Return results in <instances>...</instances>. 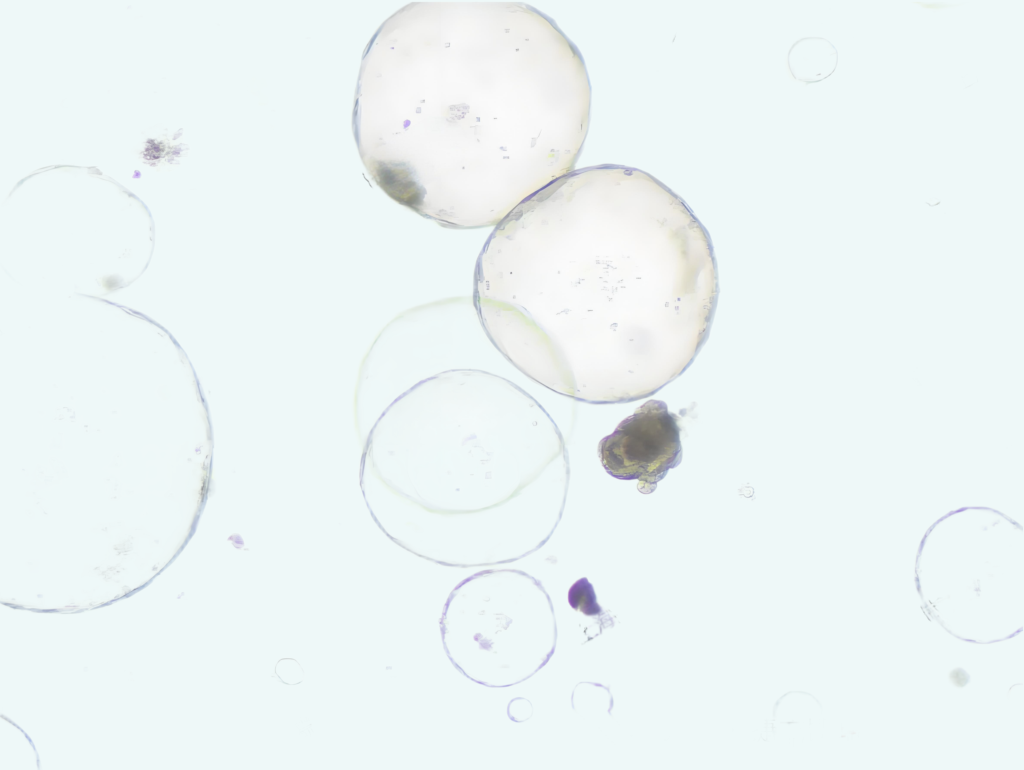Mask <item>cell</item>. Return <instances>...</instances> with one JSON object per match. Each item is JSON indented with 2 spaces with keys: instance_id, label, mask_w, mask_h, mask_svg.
I'll return each instance as SVG.
<instances>
[{
  "instance_id": "cell-1",
  "label": "cell",
  "mask_w": 1024,
  "mask_h": 770,
  "mask_svg": "<svg viewBox=\"0 0 1024 770\" xmlns=\"http://www.w3.org/2000/svg\"><path fill=\"white\" fill-rule=\"evenodd\" d=\"M553 236L536 242L581 274L528 245V254L520 251L526 260L577 278L519 266L513 293L504 295L511 299L478 306L479 311L495 308L480 315L511 313L509 319L519 321L514 328H527L521 336H529L528 341L537 336L532 343L550 341L549 347L569 334L570 343L622 350L627 357L660 320L671 298V274L659 247L642 226Z\"/></svg>"
},
{
  "instance_id": "cell-3",
  "label": "cell",
  "mask_w": 1024,
  "mask_h": 770,
  "mask_svg": "<svg viewBox=\"0 0 1024 770\" xmlns=\"http://www.w3.org/2000/svg\"><path fill=\"white\" fill-rule=\"evenodd\" d=\"M568 599L573 608L579 609L587 615H595L600 612L593 587L586 578L573 584L569 590Z\"/></svg>"
},
{
  "instance_id": "cell-2",
  "label": "cell",
  "mask_w": 1024,
  "mask_h": 770,
  "mask_svg": "<svg viewBox=\"0 0 1024 770\" xmlns=\"http://www.w3.org/2000/svg\"><path fill=\"white\" fill-rule=\"evenodd\" d=\"M679 417L663 401L649 400L604 437L598 455L608 474L621 480H637L643 494L682 459Z\"/></svg>"
}]
</instances>
